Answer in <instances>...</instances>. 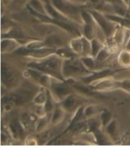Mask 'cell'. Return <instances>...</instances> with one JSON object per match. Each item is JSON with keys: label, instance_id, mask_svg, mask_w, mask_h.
I'll list each match as a JSON object with an SVG mask.
<instances>
[{"label": "cell", "instance_id": "cell-1", "mask_svg": "<svg viewBox=\"0 0 130 146\" xmlns=\"http://www.w3.org/2000/svg\"><path fill=\"white\" fill-rule=\"evenodd\" d=\"M63 59L56 54L46 57L40 60H31L27 64L28 68H32L40 70L44 74H49L53 77L65 80L62 74Z\"/></svg>", "mask_w": 130, "mask_h": 146}, {"label": "cell", "instance_id": "cell-2", "mask_svg": "<svg viewBox=\"0 0 130 146\" xmlns=\"http://www.w3.org/2000/svg\"><path fill=\"white\" fill-rule=\"evenodd\" d=\"M50 3L60 13L76 24L82 25V11L86 5L73 0H50Z\"/></svg>", "mask_w": 130, "mask_h": 146}, {"label": "cell", "instance_id": "cell-3", "mask_svg": "<svg viewBox=\"0 0 130 146\" xmlns=\"http://www.w3.org/2000/svg\"><path fill=\"white\" fill-rule=\"evenodd\" d=\"M80 60L79 57L64 59L62 62V74L65 80L69 79H80L90 74Z\"/></svg>", "mask_w": 130, "mask_h": 146}, {"label": "cell", "instance_id": "cell-4", "mask_svg": "<svg viewBox=\"0 0 130 146\" xmlns=\"http://www.w3.org/2000/svg\"><path fill=\"white\" fill-rule=\"evenodd\" d=\"M23 76L15 68L2 61L1 67V82L2 87L9 91L15 90L23 83Z\"/></svg>", "mask_w": 130, "mask_h": 146}, {"label": "cell", "instance_id": "cell-5", "mask_svg": "<svg viewBox=\"0 0 130 146\" xmlns=\"http://www.w3.org/2000/svg\"><path fill=\"white\" fill-rule=\"evenodd\" d=\"M88 10L92 14L93 17L94 18L99 29L104 33L106 36L107 42L111 40L120 26L117 23L109 19L103 11L94 9V8L88 9Z\"/></svg>", "mask_w": 130, "mask_h": 146}, {"label": "cell", "instance_id": "cell-6", "mask_svg": "<svg viewBox=\"0 0 130 146\" xmlns=\"http://www.w3.org/2000/svg\"><path fill=\"white\" fill-rule=\"evenodd\" d=\"M52 96L58 103L63 100L66 97L73 93L75 90L68 81L59 80L53 77L50 86L49 88Z\"/></svg>", "mask_w": 130, "mask_h": 146}, {"label": "cell", "instance_id": "cell-7", "mask_svg": "<svg viewBox=\"0 0 130 146\" xmlns=\"http://www.w3.org/2000/svg\"><path fill=\"white\" fill-rule=\"evenodd\" d=\"M82 36L86 37L87 39H91L97 37L98 26L93 17L92 14L88 9H83L82 11Z\"/></svg>", "mask_w": 130, "mask_h": 146}, {"label": "cell", "instance_id": "cell-8", "mask_svg": "<svg viewBox=\"0 0 130 146\" xmlns=\"http://www.w3.org/2000/svg\"><path fill=\"white\" fill-rule=\"evenodd\" d=\"M88 85L90 86L95 91L101 93L119 90V80L115 78L114 76H107L104 78L93 81Z\"/></svg>", "mask_w": 130, "mask_h": 146}, {"label": "cell", "instance_id": "cell-9", "mask_svg": "<svg viewBox=\"0 0 130 146\" xmlns=\"http://www.w3.org/2000/svg\"><path fill=\"white\" fill-rule=\"evenodd\" d=\"M79 95L78 92L77 93L73 92V93L68 95L59 104L68 114H73L77 111L78 108L81 105H82L79 104Z\"/></svg>", "mask_w": 130, "mask_h": 146}, {"label": "cell", "instance_id": "cell-10", "mask_svg": "<svg viewBox=\"0 0 130 146\" xmlns=\"http://www.w3.org/2000/svg\"><path fill=\"white\" fill-rule=\"evenodd\" d=\"M7 128L14 140L21 141L24 139V133L26 130L22 126L19 117H14L9 120Z\"/></svg>", "mask_w": 130, "mask_h": 146}, {"label": "cell", "instance_id": "cell-11", "mask_svg": "<svg viewBox=\"0 0 130 146\" xmlns=\"http://www.w3.org/2000/svg\"><path fill=\"white\" fill-rule=\"evenodd\" d=\"M21 46H22L21 44L15 39L9 38V37L1 38V53H2V55L13 53Z\"/></svg>", "mask_w": 130, "mask_h": 146}, {"label": "cell", "instance_id": "cell-12", "mask_svg": "<svg viewBox=\"0 0 130 146\" xmlns=\"http://www.w3.org/2000/svg\"><path fill=\"white\" fill-rule=\"evenodd\" d=\"M117 46L111 44H106L104 48L100 51V52L95 57V60L97 61V64H101L107 61H108L110 58V57L113 55H114L117 52Z\"/></svg>", "mask_w": 130, "mask_h": 146}, {"label": "cell", "instance_id": "cell-13", "mask_svg": "<svg viewBox=\"0 0 130 146\" xmlns=\"http://www.w3.org/2000/svg\"><path fill=\"white\" fill-rule=\"evenodd\" d=\"M44 42L45 46L53 47V48H58L62 46H66V40L64 36H62L61 34L57 33H50L46 36L44 39Z\"/></svg>", "mask_w": 130, "mask_h": 146}, {"label": "cell", "instance_id": "cell-14", "mask_svg": "<svg viewBox=\"0 0 130 146\" xmlns=\"http://www.w3.org/2000/svg\"><path fill=\"white\" fill-rule=\"evenodd\" d=\"M38 118L39 117L38 116L32 111H23L19 116V120L25 130H27L33 127H35Z\"/></svg>", "mask_w": 130, "mask_h": 146}, {"label": "cell", "instance_id": "cell-15", "mask_svg": "<svg viewBox=\"0 0 130 146\" xmlns=\"http://www.w3.org/2000/svg\"><path fill=\"white\" fill-rule=\"evenodd\" d=\"M26 7L30 11V13L47 15L46 8H45V3L42 0H29Z\"/></svg>", "mask_w": 130, "mask_h": 146}, {"label": "cell", "instance_id": "cell-16", "mask_svg": "<svg viewBox=\"0 0 130 146\" xmlns=\"http://www.w3.org/2000/svg\"><path fill=\"white\" fill-rule=\"evenodd\" d=\"M66 114H68V113L63 110V108L60 106V104H58L51 113V126H56V125L61 123L65 120Z\"/></svg>", "mask_w": 130, "mask_h": 146}, {"label": "cell", "instance_id": "cell-17", "mask_svg": "<svg viewBox=\"0 0 130 146\" xmlns=\"http://www.w3.org/2000/svg\"><path fill=\"white\" fill-rule=\"evenodd\" d=\"M68 46L72 49V51L78 57L83 55L84 52V44H83V39H82V35L78 36L73 37L72 39H70L68 42Z\"/></svg>", "mask_w": 130, "mask_h": 146}, {"label": "cell", "instance_id": "cell-18", "mask_svg": "<svg viewBox=\"0 0 130 146\" xmlns=\"http://www.w3.org/2000/svg\"><path fill=\"white\" fill-rule=\"evenodd\" d=\"M105 15L117 24H119L120 27H123L126 29H129L130 30V18H128L127 16H123L117 15V14L113 13H105Z\"/></svg>", "mask_w": 130, "mask_h": 146}, {"label": "cell", "instance_id": "cell-19", "mask_svg": "<svg viewBox=\"0 0 130 146\" xmlns=\"http://www.w3.org/2000/svg\"><path fill=\"white\" fill-rule=\"evenodd\" d=\"M103 108L100 107L99 105L95 104H89V105H84V110H83V117L84 119H89L95 116L99 115L100 112Z\"/></svg>", "mask_w": 130, "mask_h": 146}, {"label": "cell", "instance_id": "cell-20", "mask_svg": "<svg viewBox=\"0 0 130 146\" xmlns=\"http://www.w3.org/2000/svg\"><path fill=\"white\" fill-rule=\"evenodd\" d=\"M50 113H46V115L38 118L35 126V130L38 133H41L46 130L50 125Z\"/></svg>", "mask_w": 130, "mask_h": 146}, {"label": "cell", "instance_id": "cell-21", "mask_svg": "<svg viewBox=\"0 0 130 146\" xmlns=\"http://www.w3.org/2000/svg\"><path fill=\"white\" fill-rule=\"evenodd\" d=\"M103 129H104V133L107 134V135L111 139V141L114 139H117V134H118L117 120H115V119H113Z\"/></svg>", "mask_w": 130, "mask_h": 146}, {"label": "cell", "instance_id": "cell-22", "mask_svg": "<svg viewBox=\"0 0 130 146\" xmlns=\"http://www.w3.org/2000/svg\"><path fill=\"white\" fill-rule=\"evenodd\" d=\"M117 61L122 68H130V50L124 48L117 56Z\"/></svg>", "mask_w": 130, "mask_h": 146}, {"label": "cell", "instance_id": "cell-23", "mask_svg": "<svg viewBox=\"0 0 130 146\" xmlns=\"http://www.w3.org/2000/svg\"><path fill=\"white\" fill-rule=\"evenodd\" d=\"M55 54L57 55L59 57H60L63 60L64 59L72 58H75V57H78L73 52L72 49L70 48V46H68H68H64L56 48Z\"/></svg>", "mask_w": 130, "mask_h": 146}, {"label": "cell", "instance_id": "cell-24", "mask_svg": "<svg viewBox=\"0 0 130 146\" xmlns=\"http://www.w3.org/2000/svg\"><path fill=\"white\" fill-rule=\"evenodd\" d=\"M58 104L59 103L55 100V98H53L50 90L46 89V100L45 102V104L44 105V109L46 111V113H50L51 114Z\"/></svg>", "mask_w": 130, "mask_h": 146}, {"label": "cell", "instance_id": "cell-25", "mask_svg": "<svg viewBox=\"0 0 130 146\" xmlns=\"http://www.w3.org/2000/svg\"><path fill=\"white\" fill-rule=\"evenodd\" d=\"M80 60L82 61V64H84V67L90 70V71H94V70H97V66L98 65L97 61L95 60L94 57L92 55H84V56H80Z\"/></svg>", "mask_w": 130, "mask_h": 146}, {"label": "cell", "instance_id": "cell-26", "mask_svg": "<svg viewBox=\"0 0 130 146\" xmlns=\"http://www.w3.org/2000/svg\"><path fill=\"white\" fill-rule=\"evenodd\" d=\"M46 100V88L40 86L33 98L32 102L39 105H44Z\"/></svg>", "mask_w": 130, "mask_h": 146}, {"label": "cell", "instance_id": "cell-27", "mask_svg": "<svg viewBox=\"0 0 130 146\" xmlns=\"http://www.w3.org/2000/svg\"><path fill=\"white\" fill-rule=\"evenodd\" d=\"M90 43H91V55L94 58L97 56V54L100 52V51L106 45L105 42L101 41V39H99L97 37L91 39Z\"/></svg>", "mask_w": 130, "mask_h": 146}, {"label": "cell", "instance_id": "cell-28", "mask_svg": "<svg viewBox=\"0 0 130 146\" xmlns=\"http://www.w3.org/2000/svg\"><path fill=\"white\" fill-rule=\"evenodd\" d=\"M99 117L103 129L106 127L107 125L113 119L112 113L109 110L107 109V108H103L101 110V111L99 113Z\"/></svg>", "mask_w": 130, "mask_h": 146}, {"label": "cell", "instance_id": "cell-29", "mask_svg": "<svg viewBox=\"0 0 130 146\" xmlns=\"http://www.w3.org/2000/svg\"><path fill=\"white\" fill-rule=\"evenodd\" d=\"M119 90L125 92L130 95V78L118 79Z\"/></svg>", "mask_w": 130, "mask_h": 146}, {"label": "cell", "instance_id": "cell-30", "mask_svg": "<svg viewBox=\"0 0 130 146\" xmlns=\"http://www.w3.org/2000/svg\"><path fill=\"white\" fill-rule=\"evenodd\" d=\"M29 0H13L12 4H15L16 6L21 7L25 5L26 6Z\"/></svg>", "mask_w": 130, "mask_h": 146}, {"label": "cell", "instance_id": "cell-31", "mask_svg": "<svg viewBox=\"0 0 130 146\" xmlns=\"http://www.w3.org/2000/svg\"><path fill=\"white\" fill-rule=\"evenodd\" d=\"M104 0H84V4H90L92 5H98Z\"/></svg>", "mask_w": 130, "mask_h": 146}, {"label": "cell", "instance_id": "cell-32", "mask_svg": "<svg viewBox=\"0 0 130 146\" xmlns=\"http://www.w3.org/2000/svg\"><path fill=\"white\" fill-rule=\"evenodd\" d=\"M13 2V0H2V5L5 7H8L9 5H11Z\"/></svg>", "mask_w": 130, "mask_h": 146}, {"label": "cell", "instance_id": "cell-33", "mask_svg": "<svg viewBox=\"0 0 130 146\" xmlns=\"http://www.w3.org/2000/svg\"><path fill=\"white\" fill-rule=\"evenodd\" d=\"M125 48L128 49V50H130V36L129 38V40L128 42H127V43H126V46H125Z\"/></svg>", "mask_w": 130, "mask_h": 146}, {"label": "cell", "instance_id": "cell-34", "mask_svg": "<svg viewBox=\"0 0 130 146\" xmlns=\"http://www.w3.org/2000/svg\"><path fill=\"white\" fill-rule=\"evenodd\" d=\"M124 2H126V4L129 5V2H130V0H123Z\"/></svg>", "mask_w": 130, "mask_h": 146}, {"label": "cell", "instance_id": "cell-35", "mask_svg": "<svg viewBox=\"0 0 130 146\" xmlns=\"http://www.w3.org/2000/svg\"><path fill=\"white\" fill-rule=\"evenodd\" d=\"M42 1L44 2V3H48V2H50V0H42Z\"/></svg>", "mask_w": 130, "mask_h": 146}]
</instances>
